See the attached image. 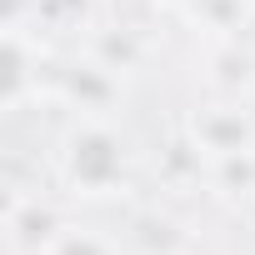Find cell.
Segmentation results:
<instances>
[{
	"label": "cell",
	"instance_id": "cell-2",
	"mask_svg": "<svg viewBox=\"0 0 255 255\" xmlns=\"http://www.w3.org/2000/svg\"><path fill=\"white\" fill-rule=\"evenodd\" d=\"M185 135H190L210 160L235 155V150H255V110H250V100H230V95H220V100L190 110Z\"/></svg>",
	"mask_w": 255,
	"mask_h": 255
},
{
	"label": "cell",
	"instance_id": "cell-11",
	"mask_svg": "<svg viewBox=\"0 0 255 255\" xmlns=\"http://www.w3.org/2000/svg\"><path fill=\"white\" fill-rule=\"evenodd\" d=\"M220 200H255V150H235L210 160V180H205Z\"/></svg>",
	"mask_w": 255,
	"mask_h": 255
},
{
	"label": "cell",
	"instance_id": "cell-7",
	"mask_svg": "<svg viewBox=\"0 0 255 255\" xmlns=\"http://www.w3.org/2000/svg\"><path fill=\"white\" fill-rule=\"evenodd\" d=\"M85 55L100 60V65H110L115 75H130V70H140L145 45H140L135 30H125V25H90V35H85Z\"/></svg>",
	"mask_w": 255,
	"mask_h": 255
},
{
	"label": "cell",
	"instance_id": "cell-6",
	"mask_svg": "<svg viewBox=\"0 0 255 255\" xmlns=\"http://www.w3.org/2000/svg\"><path fill=\"white\" fill-rule=\"evenodd\" d=\"M125 245H130L135 255H180L190 245L185 225L165 210H140L130 225H125Z\"/></svg>",
	"mask_w": 255,
	"mask_h": 255
},
{
	"label": "cell",
	"instance_id": "cell-14",
	"mask_svg": "<svg viewBox=\"0 0 255 255\" xmlns=\"http://www.w3.org/2000/svg\"><path fill=\"white\" fill-rule=\"evenodd\" d=\"M155 5H160V10H175V15H185V5H190V0H155Z\"/></svg>",
	"mask_w": 255,
	"mask_h": 255
},
{
	"label": "cell",
	"instance_id": "cell-13",
	"mask_svg": "<svg viewBox=\"0 0 255 255\" xmlns=\"http://www.w3.org/2000/svg\"><path fill=\"white\" fill-rule=\"evenodd\" d=\"M45 255H120V245H115V240H105L100 230H85V225H65Z\"/></svg>",
	"mask_w": 255,
	"mask_h": 255
},
{
	"label": "cell",
	"instance_id": "cell-12",
	"mask_svg": "<svg viewBox=\"0 0 255 255\" xmlns=\"http://www.w3.org/2000/svg\"><path fill=\"white\" fill-rule=\"evenodd\" d=\"M35 30H90V0H30Z\"/></svg>",
	"mask_w": 255,
	"mask_h": 255
},
{
	"label": "cell",
	"instance_id": "cell-10",
	"mask_svg": "<svg viewBox=\"0 0 255 255\" xmlns=\"http://www.w3.org/2000/svg\"><path fill=\"white\" fill-rule=\"evenodd\" d=\"M185 20L200 30V35H215V40H235L250 20V0H190L185 5Z\"/></svg>",
	"mask_w": 255,
	"mask_h": 255
},
{
	"label": "cell",
	"instance_id": "cell-8",
	"mask_svg": "<svg viewBox=\"0 0 255 255\" xmlns=\"http://www.w3.org/2000/svg\"><path fill=\"white\" fill-rule=\"evenodd\" d=\"M160 180L170 185V190H190V185H200V180H210V155L180 130L165 150H160Z\"/></svg>",
	"mask_w": 255,
	"mask_h": 255
},
{
	"label": "cell",
	"instance_id": "cell-4",
	"mask_svg": "<svg viewBox=\"0 0 255 255\" xmlns=\"http://www.w3.org/2000/svg\"><path fill=\"white\" fill-rule=\"evenodd\" d=\"M45 75V40L30 35V25H5V60H0V105L10 115L25 110L40 95Z\"/></svg>",
	"mask_w": 255,
	"mask_h": 255
},
{
	"label": "cell",
	"instance_id": "cell-9",
	"mask_svg": "<svg viewBox=\"0 0 255 255\" xmlns=\"http://www.w3.org/2000/svg\"><path fill=\"white\" fill-rule=\"evenodd\" d=\"M250 80H255V55L240 50V40H220L215 55H210V90L230 95V100H245Z\"/></svg>",
	"mask_w": 255,
	"mask_h": 255
},
{
	"label": "cell",
	"instance_id": "cell-15",
	"mask_svg": "<svg viewBox=\"0 0 255 255\" xmlns=\"http://www.w3.org/2000/svg\"><path fill=\"white\" fill-rule=\"evenodd\" d=\"M245 100H250V110H255V80H250V90H245Z\"/></svg>",
	"mask_w": 255,
	"mask_h": 255
},
{
	"label": "cell",
	"instance_id": "cell-3",
	"mask_svg": "<svg viewBox=\"0 0 255 255\" xmlns=\"http://www.w3.org/2000/svg\"><path fill=\"white\" fill-rule=\"evenodd\" d=\"M55 100L70 105L80 120H110L115 105L125 100V75H115L110 65L80 55L65 70H55Z\"/></svg>",
	"mask_w": 255,
	"mask_h": 255
},
{
	"label": "cell",
	"instance_id": "cell-1",
	"mask_svg": "<svg viewBox=\"0 0 255 255\" xmlns=\"http://www.w3.org/2000/svg\"><path fill=\"white\" fill-rule=\"evenodd\" d=\"M135 145L110 120H75L60 140V185L80 200H115L130 190Z\"/></svg>",
	"mask_w": 255,
	"mask_h": 255
},
{
	"label": "cell",
	"instance_id": "cell-5",
	"mask_svg": "<svg viewBox=\"0 0 255 255\" xmlns=\"http://www.w3.org/2000/svg\"><path fill=\"white\" fill-rule=\"evenodd\" d=\"M65 230V215L40 200V195H10V210H5V240L15 255H45L55 245V235Z\"/></svg>",
	"mask_w": 255,
	"mask_h": 255
}]
</instances>
